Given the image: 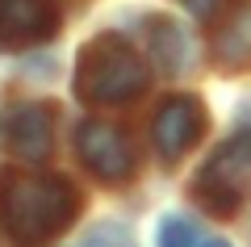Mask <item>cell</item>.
I'll return each instance as SVG.
<instances>
[{
    "instance_id": "6da1fadb",
    "label": "cell",
    "mask_w": 251,
    "mask_h": 247,
    "mask_svg": "<svg viewBox=\"0 0 251 247\" xmlns=\"http://www.w3.org/2000/svg\"><path fill=\"white\" fill-rule=\"evenodd\" d=\"M80 210V193L63 176L42 172H9L0 180V218L17 247H38L67 230Z\"/></svg>"
},
{
    "instance_id": "7a4b0ae2",
    "label": "cell",
    "mask_w": 251,
    "mask_h": 247,
    "mask_svg": "<svg viewBox=\"0 0 251 247\" xmlns=\"http://www.w3.org/2000/svg\"><path fill=\"white\" fill-rule=\"evenodd\" d=\"M75 88L88 105H126L147 88L143 55L122 38H92L75 63Z\"/></svg>"
},
{
    "instance_id": "3957f363",
    "label": "cell",
    "mask_w": 251,
    "mask_h": 247,
    "mask_svg": "<svg viewBox=\"0 0 251 247\" xmlns=\"http://www.w3.org/2000/svg\"><path fill=\"white\" fill-rule=\"evenodd\" d=\"M251 185V126L234 130L222 147L209 155L197 176V197L218 214H234Z\"/></svg>"
},
{
    "instance_id": "277c9868",
    "label": "cell",
    "mask_w": 251,
    "mask_h": 247,
    "mask_svg": "<svg viewBox=\"0 0 251 247\" xmlns=\"http://www.w3.org/2000/svg\"><path fill=\"white\" fill-rule=\"evenodd\" d=\"M75 151H80L84 168L92 176L109 180V185H122V180L134 176L138 168V155H134V142L122 126L113 122H84L75 130Z\"/></svg>"
},
{
    "instance_id": "5b68a950",
    "label": "cell",
    "mask_w": 251,
    "mask_h": 247,
    "mask_svg": "<svg viewBox=\"0 0 251 247\" xmlns=\"http://www.w3.org/2000/svg\"><path fill=\"white\" fill-rule=\"evenodd\" d=\"M205 134V105L188 92H176L155 113V147L163 159H180L188 147H197Z\"/></svg>"
},
{
    "instance_id": "8992f818",
    "label": "cell",
    "mask_w": 251,
    "mask_h": 247,
    "mask_svg": "<svg viewBox=\"0 0 251 247\" xmlns=\"http://www.w3.org/2000/svg\"><path fill=\"white\" fill-rule=\"evenodd\" d=\"M54 109L38 101H21L4 113V147L25 164H42L54 142Z\"/></svg>"
},
{
    "instance_id": "52a82bcc",
    "label": "cell",
    "mask_w": 251,
    "mask_h": 247,
    "mask_svg": "<svg viewBox=\"0 0 251 247\" xmlns=\"http://www.w3.org/2000/svg\"><path fill=\"white\" fill-rule=\"evenodd\" d=\"M59 13L50 0H0V42L4 46H38L54 38Z\"/></svg>"
},
{
    "instance_id": "ba28073f",
    "label": "cell",
    "mask_w": 251,
    "mask_h": 247,
    "mask_svg": "<svg viewBox=\"0 0 251 247\" xmlns=\"http://www.w3.org/2000/svg\"><path fill=\"white\" fill-rule=\"evenodd\" d=\"M214 59L226 71L251 67V4H234L214 29Z\"/></svg>"
},
{
    "instance_id": "9c48e42d",
    "label": "cell",
    "mask_w": 251,
    "mask_h": 247,
    "mask_svg": "<svg viewBox=\"0 0 251 247\" xmlns=\"http://www.w3.org/2000/svg\"><path fill=\"white\" fill-rule=\"evenodd\" d=\"M151 55H155V63H159L163 71H172V76L188 67V42L176 29V21H168V17L151 21Z\"/></svg>"
},
{
    "instance_id": "30bf717a",
    "label": "cell",
    "mask_w": 251,
    "mask_h": 247,
    "mask_svg": "<svg viewBox=\"0 0 251 247\" xmlns=\"http://www.w3.org/2000/svg\"><path fill=\"white\" fill-rule=\"evenodd\" d=\"M155 243L159 247H197V226H193V218H184V214H163Z\"/></svg>"
},
{
    "instance_id": "8fae6325",
    "label": "cell",
    "mask_w": 251,
    "mask_h": 247,
    "mask_svg": "<svg viewBox=\"0 0 251 247\" xmlns=\"http://www.w3.org/2000/svg\"><path fill=\"white\" fill-rule=\"evenodd\" d=\"M80 247H134V239H130V230L122 222H100V226H92L84 235Z\"/></svg>"
},
{
    "instance_id": "7c38bea8",
    "label": "cell",
    "mask_w": 251,
    "mask_h": 247,
    "mask_svg": "<svg viewBox=\"0 0 251 247\" xmlns=\"http://www.w3.org/2000/svg\"><path fill=\"white\" fill-rule=\"evenodd\" d=\"M184 4H188V9H193V13H201V17L218 9V0H184Z\"/></svg>"
},
{
    "instance_id": "4fadbf2b",
    "label": "cell",
    "mask_w": 251,
    "mask_h": 247,
    "mask_svg": "<svg viewBox=\"0 0 251 247\" xmlns=\"http://www.w3.org/2000/svg\"><path fill=\"white\" fill-rule=\"evenodd\" d=\"M205 247H230V243H226V239H209Z\"/></svg>"
}]
</instances>
